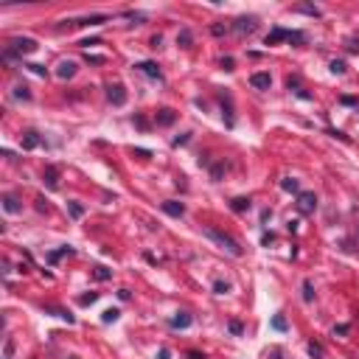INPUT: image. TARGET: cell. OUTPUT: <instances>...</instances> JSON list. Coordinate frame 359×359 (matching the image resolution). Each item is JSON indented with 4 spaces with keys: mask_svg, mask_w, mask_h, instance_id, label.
<instances>
[{
    "mask_svg": "<svg viewBox=\"0 0 359 359\" xmlns=\"http://www.w3.org/2000/svg\"><path fill=\"white\" fill-rule=\"evenodd\" d=\"M188 357H191V359H205V354H197V351H191Z\"/></svg>",
    "mask_w": 359,
    "mask_h": 359,
    "instance_id": "41",
    "label": "cell"
},
{
    "mask_svg": "<svg viewBox=\"0 0 359 359\" xmlns=\"http://www.w3.org/2000/svg\"><path fill=\"white\" fill-rule=\"evenodd\" d=\"M331 73L342 76V73H345V62H342V59H334V62H331Z\"/></svg>",
    "mask_w": 359,
    "mask_h": 359,
    "instance_id": "26",
    "label": "cell"
},
{
    "mask_svg": "<svg viewBox=\"0 0 359 359\" xmlns=\"http://www.w3.org/2000/svg\"><path fill=\"white\" fill-rule=\"evenodd\" d=\"M87 62H93V65H101V62H104V56H90V53H87Z\"/></svg>",
    "mask_w": 359,
    "mask_h": 359,
    "instance_id": "39",
    "label": "cell"
},
{
    "mask_svg": "<svg viewBox=\"0 0 359 359\" xmlns=\"http://www.w3.org/2000/svg\"><path fill=\"white\" fill-rule=\"evenodd\" d=\"M177 45H183V48H191V31L183 28L180 34H177Z\"/></svg>",
    "mask_w": 359,
    "mask_h": 359,
    "instance_id": "19",
    "label": "cell"
},
{
    "mask_svg": "<svg viewBox=\"0 0 359 359\" xmlns=\"http://www.w3.org/2000/svg\"><path fill=\"white\" fill-rule=\"evenodd\" d=\"M298 11H303V14H312V17H320V9H317V6H298Z\"/></svg>",
    "mask_w": 359,
    "mask_h": 359,
    "instance_id": "29",
    "label": "cell"
},
{
    "mask_svg": "<svg viewBox=\"0 0 359 359\" xmlns=\"http://www.w3.org/2000/svg\"><path fill=\"white\" fill-rule=\"evenodd\" d=\"M158 357H160V359H168L171 354H168V348H160V354H158Z\"/></svg>",
    "mask_w": 359,
    "mask_h": 359,
    "instance_id": "40",
    "label": "cell"
},
{
    "mask_svg": "<svg viewBox=\"0 0 359 359\" xmlns=\"http://www.w3.org/2000/svg\"><path fill=\"white\" fill-rule=\"evenodd\" d=\"M289 37V31H283V28H275L272 34H267V45H275V42H280V40H286Z\"/></svg>",
    "mask_w": 359,
    "mask_h": 359,
    "instance_id": "16",
    "label": "cell"
},
{
    "mask_svg": "<svg viewBox=\"0 0 359 359\" xmlns=\"http://www.w3.org/2000/svg\"><path fill=\"white\" fill-rule=\"evenodd\" d=\"M205 236L210 239V241H216V244L225 250V253H230V255H241V247H239V241L233 236H228V233H222V230H216V228H205Z\"/></svg>",
    "mask_w": 359,
    "mask_h": 359,
    "instance_id": "1",
    "label": "cell"
},
{
    "mask_svg": "<svg viewBox=\"0 0 359 359\" xmlns=\"http://www.w3.org/2000/svg\"><path fill=\"white\" fill-rule=\"evenodd\" d=\"M210 31H213V34H216V37H222V34H225V31H228V28H225V26H213V28H210Z\"/></svg>",
    "mask_w": 359,
    "mask_h": 359,
    "instance_id": "37",
    "label": "cell"
},
{
    "mask_svg": "<svg viewBox=\"0 0 359 359\" xmlns=\"http://www.w3.org/2000/svg\"><path fill=\"white\" fill-rule=\"evenodd\" d=\"M76 62H70V59H65V62H59V68H56V76L59 79H73L76 76Z\"/></svg>",
    "mask_w": 359,
    "mask_h": 359,
    "instance_id": "7",
    "label": "cell"
},
{
    "mask_svg": "<svg viewBox=\"0 0 359 359\" xmlns=\"http://www.w3.org/2000/svg\"><path fill=\"white\" fill-rule=\"evenodd\" d=\"M247 208H250V199H244V197L233 199V210H239V213H241V210H247Z\"/></svg>",
    "mask_w": 359,
    "mask_h": 359,
    "instance_id": "24",
    "label": "cell"
},
{
    "mask_svg": "<svg viewBox=\"0 0 359 359\" xmlns=\"http://www.w3.org/2000/svg\"><path fill=\"white\" fill-rule=\"evenodd\" d=\"M155 121H158L160 126H171V123L177 121V113H174V110H168V107H163V110L158 113V118H155Z\"/></svg>",
    "mask_w": 359,
    "mask_h": 359,
    "instance_id": "12",
    "label": "cell"
},
{
    "mask_svg": "<svg viewBox=\"0 0 359 359\" xmlns=\"http://www.w3.org/2000/svg\"><path fill=\"white\" fill-rule=\"evenodd\" d=\"M250 84H253L255 90H270L272 79H270V73H253V76H250Z\"/></svg>",
    "mask_w": 359,
    "mask_h": 359,
    "instance_id": "9",
    "label": "cell"
},
{
    "mask_svg": "<svg viewBox=\"0 0 359 359\" xmlns=\"http://www.w3.org/2000/svg\"><path fill=\"white\" fill-rule=\"evenodd\" d=\"M191 325V315H185V312H177L171 317V328H188Z\"/></svg>",
    "mask_w": 359,
    "mask_h": 359,
    "instance_id": "14",
    "label": "cell"
},
{
    "mask_svg": "<svg viewBox=\"0 0 359 359\" xmlns=\"http://www.w3.org/2000/svg\"><path fill=\"white\" fill-rule=\"evenodd\" d=\"M280 188H283V191H292V194H298V191H300L298 180H292V177H286V180H280Z\"/></svg>",
    "mask_w": 359,
    "mask_h": 359,
    "instance_id": "18",
    "label": "cell"
},
{
    "mask_svg": "<svg viewBox=\"0 0 359 359\" xmlns=\"http://www.w3.org/2000/svg\"><path fill=\"white\" fill-rule=\"evenodd\" d=\"M40 146V135L37 132H26V138H23V149H37Z\"/></svg>",
    "mask_w": 359,
    "mask_h": 359,
    "instance_id": "15",
    "label": "cell"
},
{
    "mask_svg": "<svg viewBox=\"0 0 359 359\" xmlns=\"http://www.w3.org/2000/svg\"><path fill=\"white\" fill-rule=\"evenodd\" d=\"M255 17H239L236 23H233V31H239V34H253L255 31Z\"/></svg>",
    "mask_w": 359,
    "mask_h": 359,
    "instance_id": "5",
    "label": "cell"
},
{
    "mask_svg": "<svg viewBox=\"0 0 359 359\" xmlns=\"http://www.w3.org/2000/svg\"><path fill=\"white\" fill-rule=\"evenodd\" d=\"M28 68L34 70L37 76H45V68H42V65H28Z\"/></svg>",
    "mask_w": 359,
    "mask_h": 359,
    "instance_id": "35",
    "label": "cell"
},
{
    "mask_svg": "<svg viewBox=\"0 0 359 359\" xmlns=\"http://www.w3.org/2000/svg\"><path fill=\"white\" fill-rule=\"evenodd\" d=\"M107 98H110V104L123 107L126 104V90H123V84H110L107 87Z\"/></svg>",
    "mask_w": 359,
    "mask_h": 359,
    "instance_id": "4",
    "label": "cell"
},
{
    "mask_svg": "<svg viewBox=\"0 0 359 359\" xmlns=\"http://www.w3.org/2000/svg\"><path fill=\"white\" fill-rule=\"evenodd\" d=\"M14 357V340L6 337V345H3V359H11Z\"/></svg>",
    "mask_w": 359,
    "mask_h": 359,
    "instance_id": "23",
    "label": "cell"
},
{
    "mask_svg": "<svg viewBox=\"0 0 359 359\" xmlns=\"http://www.w3.org/2000/svg\"><path fill=\"white\" fill-rule=\"evenodd\" d=\"M222 68H225V70H233V59H230V56H225V59H222Z\"/></svg>",
    "mask_w": 359,
    "mask_h": 359,
    "instance_id": "36",
    "label": "cell"
},
{
    "mask_svg": "<svg viewBox=\"0 0 359 359\" xmlns=\"http://www.w3.org/2000/svg\"><path fill=\"white\" fill-rule=\"evenodd\" d=\"M213 289H216V295H225V292H230V283H228V280H216V283H213Z\"/></svg>",
    "mask_w": 359,
    "mask_h": 359,
    "instance_id": "27",
    "label": "cell"
},
{
    "mask_svg": "<svg viewBox=\"0 0 359 359\" xmlns=\"http://www.w3.org/2000/svg\"><path fill=\"white\" fill-rule=\"evenodd\" d=\"M345 48H348L351 53H359V40H354V37H351L348 42H345Z\"/></svg>",
    "mask_w": 359,
    "mask_h": 359,
    "instance_id": "33",
    "label": "cell"
},
{
    "mask_svg": "<svg viewBox=\"0 0 359 359\" xmlns=\"http://www.w3.org/2000/svg\"><path fill=\"white\" fill-rule=\"evenodd\" d=\"M42 180H45V185H48V188H51V191H53V188L59 185V171H56V168H53V166H48V168H45V171H42Z\"/></svg>",
    "mask_w": 359,
    "mask_h": 359,
    "instance_id": "13",
    "label": "cell"
},
{
    "mask_svg": "<svg viewBox=\"0 0 359 359\" xmlns=\"http://www.w3.org/2000/svg\"><path fill=\"white\" fill-rule=\"evenodd\" d=\"M163 213H168V216L180 219V216L185 213V205H183V202H177V199H168V202H163Z\"/></svg>",
    "mask_w": 359,
    "mask_h": 359,
    "instance_id": "8",
    "label": "cell"
},
{
    "mask_svg": "<svg viewBox=\"0 0 359 359\" xmlns=\"http://www.w3.org/2000/svg\"><path fill=\"white\" fill-rule=\"evenodd\" d=\"M93 275H96V280H110V278H113V272L107 270V267H101V264L93 267Z\"/></svg>",
    "mask_w": 359,
    "mask_h": 359,
    "instance_id": "17",
    "label": "cell"
},
{
    "mask_svg": "<svg viewBox=\"0 0 359 359\" xmlns=\"http://www.w3.org/2000/svg\"><path fill=\"white\" fill-rule=\"evenodd\" d=\"M101 320H104V323H115V320H118V312H115V309H107L104 315H101Z\"/></svg>",
    "mask_w": 359,
    "mask_h": 359,
    "instance_id": "28",
    "label": "cell"
},
{
    "mask_svg": "<svg viewBox=\"0 0 359 359\" xmlns=\"http://www.w3.org/2000/svg\"><path fill=\"white\" fill-rule=\"evenodd\" d=\"M37 51V40L31 37H14L3 53V59H14V56H26V53H34Z\"/></svg>",
    "mask_w": 359,
    "mask_h": 359,
    "instance_id": "2",
    "label": "cell"
},
{
    "mask_svg": "<svg viewBox=\"0 0 359 359\" xmlns=\"http://www.w3.org/2000/svg\"><path fill=\"white\" fill-rule=\"evenodd\" d=\"M298 210L300 213H315L317 210V197L312 191H303V194H298Z\"/></svg>",
    "mask_w": 359,
    "mask_h": 359,
    "instance_id": "3",
    "label": "cell"
},
{
    "mask_svg": "<svg viewBox=\"0 0 359 359\" xmlns=\"http://www.w3.org/2000/svg\"><path fill=\"white\" fill-rule=\"evenodd\" d=\"M3 210H6V213H20L23 205H20V199L14 194H6V197H3Z\"/></svg>",
    "mask_w": 359,
    "mask_h": 359,
    "instance_id": "10",
    "label": "cell"
},
{
    "mask_svg": "<svg viewBox=\"0 0 359 359\" xmlns=\"http://www.w3.org/2000/svg\"><path fill=\"white\" fill-rule=\"evenodd\" d=\"M107 14H90V17H81V20H65V23H70V26H101V23H107Z\"/></svg>",
    "mask_w": 359,
    "mask_h": 359,
    "instance_id": "6",
    "label": "cell"
},
{
    "mask_svg": "<svg viewBox=\"0 0 359 359\" xmlns=\"http://www.w3.org/2000/svg\"><path fill=\"white\" fill-rule=\"evenodd\" d=\"M309 354H312V357H323V348H320L317 342H309Z\"/></svg>",
    "mask_w": 359,
    "mask_h": 359,
    "instance_id": "32",
    "label": "cell"
},
{
    "mask_svg": "<svg viewBox=\"0 0 359 359\" xmlns=\"http://www.w3.org/2000/svg\"><path fill=\"white\" fill-rule=\"evenodd\" d=\"M70 213H73V216H76V219H79L81 213H84V208H81V205H76V202H73V205H70Z\"/></svg>",
    "mask_w": 359,
    "mask_h": 359,
    "instance_id": "34",
    "label": "cell"
},
{
    "mask_svg": "<svg viewBox=\"0 0 359 359\" xmlns=\"http://www.w3.org/2000/svg\"><path fill=\"white\" fill-rule=\"evenodd\" d=\"M272 328H275V331H286V320H283L280 315H275L272 317Z\"/></svg>",
    "mask_w": 359,
    "mask_h": 359,
    "instance_id": "25",
    "label": "cell"
},
{
    "mask_svg": "<svg viewBox=\"0 0 359 359\" xmlns=\"http://www.w3.org/2000/svg\"><path fill=\"white\" fill-rule=\"evenodd\" d=\"M14 98H23V101H31V93H28L26 84H17L14 87Z\"/></svg>",
    "mask_w": 359,
    "mask_h": 359,
    "instance_id": "22",
    "label": "cell"
},
{
    "mask_svg": "<svg viewBox=\"0 0 359 359\" xmlns=\"http://www.w3.org/2000/svg\"><path fill=\"white\" fill-rule=\"evenodd\" d=\"M135 68H138L140 73L152 76V79H163V73H160V68L155 65V62H140V65H135Z\"/></svg>",
    "mask_w": 359,
    "mask_h": 359,
    "instance_id": "11",
    "label": "cell"
},
{
    "mask_svg": "<svg viewBox=\"0 0 359 359\" xmlns=\"http://www.w3.org/2000/svg\"><path fill=\"white\" fill-rule=\"evenodd\" d=\"M303 300H306V303L315 300V286H312V280H303Z\"/></svg>",
    "mask_w": 359,
    "mask_h": 359,
    "instance_id": "21",
    "label": "cell"
},
{
    "mask_svg": "<svg viewBox=\"0 0 359 359\" xmlns=\"http://www.w3.org/2000/svg\"><path fill=\"white\" fill-rule=\"evenodd\" d=\"M96 300H98V295H96V292H90V295L79 298V303H81V306H90V303H96Z\"/></svg>",
    "mask_w": 359,
    "mask_h": 359,
    "instance_id": "30",
    "label": "cell"
},
{
    "mask_svg": "<svg viewBox=\"0 0 359 359\" xmlns=\"http://www.w3.org/2000/svg\"><path fill=\"white\" fill-rule=\"evenodd\" d=\"M230 331H233V334H241V323H236V320H233V323H230Z\"/></svg>",
    "mask_w": 359,
    "mask_h": 359,
    "instance_id": "38",
    "label": "cell"
},
{
    "mask_svg": "<svg viewBox=\"0 0 359 359\" xmlns=\"http://www.w3.org/2000/svg\"><path fill=\"white\" fill-rule=\"evenodd\" d=\"M45 312H51V315L62 317V320H68V323H73V315H68L65 309H56V306H45Z\"/></svg>",
    "mask_w": 359,
    "mask_h": 359,
    "instance_id": "20",
    "label": "cell"
},
{
    "mask_svg": "<svg viewBox=\"0 0 359 359\" xmlns=\"http://www.w3.org/2000/svg\"><path fill=\"white\" fill-rule=\"evenodd\" d=\"M289 42H306V37L300 34V31H289V37H286Z\"/></svg>",
    "mask_w": 359,
    "mask_h": 359,
    "instance_id": "31",
    "label": "cell"
}]
</instances>
